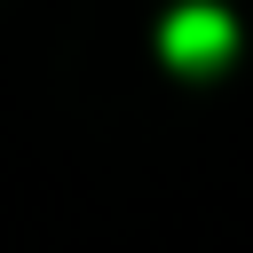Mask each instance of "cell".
<instances>
[{
  "instance_id": "1",
  "label": "cell",
  "mask_w": 253,
  "mask_h": 253,
  "mask_svg": "<svg viewBox=\"0 0 253 253\" xmlns=\"http://www.w3.org/2000/svg\"><path fill=\"white\" fill-rule=\"evenodd\" d=\"M158 47H166V63H182V71H213V63L237 47V24H229L221 8H174L166 32H158Z\"/></svg>"
}]
</instances>
